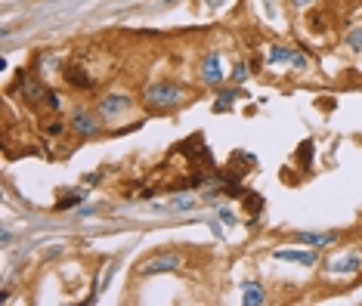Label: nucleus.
<instances>
[{"mask_svg":"<svg viewBox=\"0 0 362 306\" xmlns=\"http://www.w3.org/2000/svg\"><path fill=\"white\" fill-rule=\"evenodd\" d=\"M143 99L146 105L155 112H168V109H177L183 102V87L180 84H170V81H155L143 90Z\"/></svg>","mask_w":362,"mask_h":306,"instance_id":"1","label":"nucleus"},{"mask_svg":"<svg viewBox=\"0 0 362 306\" xmlns=\"http://www.w3.org/2000/svg\"><path fill=\"white\" fill-rule=\"evenodd\" d=\"M127 109H130V96L127 93H118V90H112V93L100 96V102H96V114H100L103 121L121 118Z\"/></svg>","mask_w":362,"mask_h":306,"instance_id":"2","label":"nucleus"},{"mask_svg":"<svg viewBox=\"0 0 362 306\" xmlns=\"http://www.w3.org/2000/svg\"><path fill=\"white\" fill-rule=\"evenodd\" d=\"M267 65H291V69H298V71H307V56L300 53V49H294V47H269V53H267Z\"/></svg>","mask_w":362,"mask_h":306,"instance_id":"3","label":"nucleus"},{"mask_svg":"<svg viewBox=\"0 0 362 306\" xmlns=\"http://www.w3.org/2000/svg\"><path fill=\"white\" fill-rule=\"evenodd\" d=\"M180 263H183L180 260V254L161 251V254H155V257L139 263V276H161V272H174V269H180Z\"/></svg>","mask_w":362,"mask_h":306,"instance_id":"4","label":"nucleus"},{"mask_svg":"<svg viewBox=\"0 0 362 306\" xmlns=\"http://www.w3.org/2000/svg\"><path fill=\"white\" fill-rule=\"evenodd\" d=\"M199 74L204 84H223L226 78V69H223V59H220V53H208L199 65Z\"/></svg>","mask_w":362,"mask_h":306,"instance_id":"5","label":"nucleus"},{"mask_svg":"<svg viewBox=\"0 0 362 306\" xmlns=\"http://www.w3.org/2000/svg\"><path fill=\"white\" fill-rule=\"evenodd\" d=\"M19 93H22V99H25L28 105H37L40 99H47V93H50V90L40 84L37 78H31L28 71H19Z\"/></svg>","mask_w":362,"mask_h":306,"instance_id":"6","label":"nucleus"},{"mask_svg":"<svg viewBox=\"0 0 362 306\" xmlns=\"http://www.w3.org/2000/svg\"><path fill=\"white\" fill-rule=\"evenodd\" d=\"M362 269V257L359 254H341V257L328 260L325 263V272L328 276H353V272Z\"/></svg>","mask_w":362,"mask_h":306,"instance_id":"7","label":"nucleus"},{"mask_svg":"<svg viewBox=\"0 0 362 306\" xmlns=\"http://www.w3.org/2000/svg\"><path fill=\"white\" fill-rule=\"evenodd\" d=\"M69 124H71V130L81 134V136H96V134H100V121H96V114H90L87 109H75V112H71Z\"/></svg>","mask_w":362,"mask_h":306,"instance_id":"8","label":"nucleus"},{"mask_svg":"<svg viewBox=\"0 0 362 306\" xmlns=\"http://www.w3.org/2000/svg\"><path fill=\"white\" fill-rule=\"evenodd\" d=\"M242 303H245V306H260V303H267L263 285H260V282H245V285H242Z\"/></svg>","mask_w":362,"mask_h":306,"instance_id":"9","label":"nucleus"},{"mask_svg":"<svg viewBox=\"0 0 362 306\" xmlns=\"http://www.w3.org/2000/svg\"><path fill=\"white\" fill-rule=\"evenodd\" d=\"M65 81H69L71 87H81V90L93 87V78L84 74V69H78V65H69V69H65Z\"/></svg>","mask_w":362,"mask_h":306,"instance_id":"10","label":"nucleus"},{"mask_svg":"<svg viewBox=\"0 0 362 306\" xmlns=\"http://www.w3.org/2000/svg\"><path fill=\"white\" fill-rule=\"evenodd\" d=\"M334 233H298L294 235V242H300V245H319V247H325V245H332L334 242Z\"/></svg>","mask_w":362,"mask_h":306,"instance_id":"11","label":"nucleus"},{"mask_svg":"<svg viewBox=\"0 0 362 306\" xmlns=\"http://www.w3.org/2000/svg\"><path fill=\"white\" fill-rule=\"evenodd\" d=\"M276 260H288V263H303V266H313L316 257L310 251H276Z\"/></svg>","mask_w":362,"mask_h":306,"instance_id":"12","label":"nucleus"},{"mask_svg":"<svg viewBox=\"0 0 362 306\" xmlns=\"http://www.w3.org/2000/svg\"><path fill=\"white\" fill-rule=\"evenodd\" d=\"M238 96H242V93H238V90H220L217 99H214V112H226V109L235 102Z\"/></svg>","mask_w":362,"mask_h":306,"instance_id":"13","label":"nucleus"},{"mask_svg":"<svg viewBox=\"0 0 362 306\" xmlns=\"http://www.w3.org/2000/svg\"><path fill=\"white\" fill-rule=\"evenodd\" d=\"M87 198V192L84 189H75V192H69V198H59V201H56V211H69V208H78L81 201H84Z\"/></svg>","mask_w":362,"mask_h":306,"instance_id":"14","label":"nucleus"},{"mask_svg":"<svg viewBox=\"0 0 362 306\" xmlns=\"http://www.w3.org/2000/svg\"><path fill=\"white\" fill-rule=\"evenodd\" d=\"M347 47L359 53V49H362V28H353V31H350V35H347Z\"/></svg>","mask_w":362,"mask_h":306,"instance_id":"15","label":"nucleus"},{"mask_svg":"<svg viewBox=\"0 0 362 306\" xmlns=\"http://www.w3.org/2000/svg\"><path fill=\"white\" fill-rule=\"evenodd\" d=\"M37 65H40V69H44V71H40V74H50V69H56V65H59V59H56V56H40V59H37Z\"/></svg>","mask_w":362,"mask_h":306,"instance_id":"16","label":"nucleus"},{"mask_svg":"<svg viewBox=\"0 0 362 306\" xmlns=\"http://www.w3.org/2000/svg\"><path fill=\"white\" fill-rule=\"evenodd\" d=\"M245 78H248V65L238 62V65H235V71H233V81H245Z\"/></svg>","mask_w":362,"mask_h":306,"instance_id":"17","label":"nucleus"},{"mask_svg":"<svg viewBox=\"0 0 362 306\" xmlns=\"http://www.w3.org/2000/svg\"><path fill=\"white\" fill-rule=\"evenodd\" d=\"M174 208H177V211H189V208H195V198H180V201H174Z\"/></svg>","mask_w":362,"mask_h":306,"instance_id":"18","label":"nucleus"},{"mask_svg":"<svg viewBox=\"0 0 362 306\" xmlns=\"http://www.w3.org/2000/svg\"><path fill=\"white\" fill-rule=\"evenodd\" d=\"M44 102H47V105H50V109H53V112H56V109H59V96H56V93H53V90H50V93H47V99H44Z\"/></svg>","mask_w":362,"mask_h":306,"instance_id":"19","label":"nucleus"},{"mask_svg":"<svg viewBox=\"0 0 362 306\" xmlns=\"http://www.w3.org/2000/svg\"><path fill=\"white\" fill-rule=\"evenodd\" d=\"M310 152H313V143H303V148H300V161H303V164L310 161Z\"/></svg>","mask_w":362,"mask_h":306,"instance_id":"20","label":"nucleus"},{"mask_svg":"<svg viewBox=\"0 0 362 306\" xmlns=\"http://www.w3.org/2000/svg\"><path fill=\"white\" fill-rule=\"evenodd\" d=\"M84 180H87V183H100V180H103V173H87Z\"/></svg>","mask_w":362,"mask_h":306,"instance_id":"21","label":"nucleus"},{"mask_svg":"<svg viewBox=\"0 0 362 306\" xmlns=\"http://www.w3.org/2000/svg\"><path fill=\"white\" fill-rule=\"evenodd\" d=\"M220 220H223V223H235V220H233V213H229V211H220Z\"/></svg>","mask_w":362,"mask_h":306,"instance_id":"22","label":"nucleus"},{"mask_svg":"<svg viewBox=\"0 0 362 306\" xmlns=\"http://www.w3.org/2000/svg\"><path fill=\"white\" fill-rule=\"evenodd\" d=\"M291 4H294V6H310L313 0H291Z\"/></svg>","mask_w":362,"mask_h":306,"instance_id":"23","label":"nucleus"}]
</instances>
